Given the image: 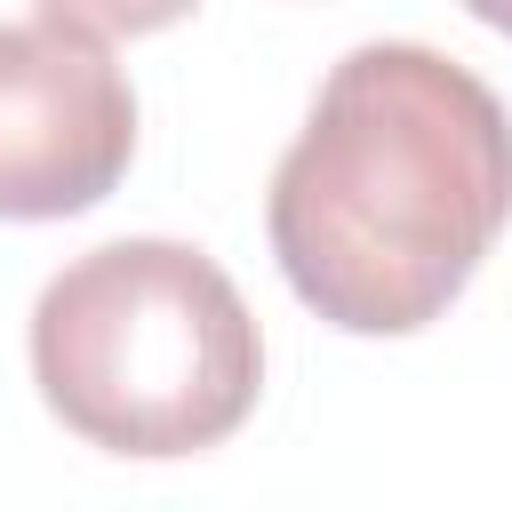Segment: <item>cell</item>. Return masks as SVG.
<instances>
[{"label": "cell", "mask_w": 512, "mask_h": 512, "mask_svg": "<svg viewBox=\"0 0 512 512\" xmlns=\"http://www.w3.org/2000/svg\"><path fill=\"white\" fill-rule=\"evenodd\" d=\"M136 160V88L104 32L64 16L0 24V216L56 224L96 200Z\"/></svg>", "instance_id": "cell-3"}, {"label": "cell", "mask_w": 512, "mask_h": 512, "mask_svg": "<svg viewBox=\"0 0 512 512\" xmlns=\"http://www.w3.org/2000/svg\"><path fill=\"white\" fill-rule=\"evenodd\" d=\"M272 256L344 336L432 328L512 224V112L416 40L352 48L272 168Z\"/></svg>", "instance_id": "cell-1"}, {"label": "cell", "mask_w": 512, "mask_h": 512, "mask_svg": "<svg viewBox=\"0 0 512 512\" xmlns=\"http://www.w3.org/2000/svg\"><path fill=\"white\" fill-rule=\"evenodd\" d=\"M48 16H64V24H88V32H168L176 16H192L200 0H40Z\"/></svg>", "instance_id": "cell-4"}, {"label": "cell", "mask_w": 512, "mask_h": 512, "mask_svg": "<svg viewBox=\"0 0 512 512\" xmlns=\"http://www.w3.org/2000/svg\"><path fill=\"white\" fill-rule=\"evenodd\" d=\"M464 8H472L488 32H512V0H464Z\"/></svg>", "instance_id": "cell-5"}, {"label": "cell", "mask_w": 512, "mask_h": 512, "mask_svg": "<svg viewBox=\"0 0 512 512\" xmlns=\"http://www.w3.org/2000/svg\"><path fill=\"white\" fill-rule=\"evenodd\" d=\"M32 384L104 456H200L264 392V336L192 240H104L32 304Z\"/></svg>", "instance_id": "cell-2"}]
</instances>
